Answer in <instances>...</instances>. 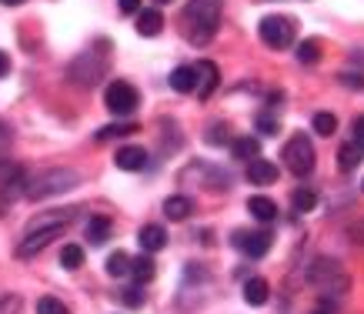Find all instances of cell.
<instances>
[{
  "label": "cell",
  "mask_w": 364,
  "mask_h": 314,
  "mask_svg": "<svg viewBox=\"0 0 364 314\" xmlns=\"http://www.w3.org/2000/svg\"><path fill=\"white\" fill-rule=\"evenodd\" d=\"M221 27V0H191L184 7V34L194 44H210Z\"/></svg>",
  "instance_id": "cell-1"
},
{
  "label": "cell",
  "mask_w": 364,
  "mask_h": 314,
  "mask_svg": "<svg viewBox=\"0 0 364 314\" xmlns=\"http://www.w3.org/2000/svg\"><path fill=\"white\" fill-rule=\"evenodd\" d=\"M80 184V174L70 168H54L47 170V174H41V178L27 180V197L31 201H44V197H54V194H64V191H74Z\"/></svg>",
  "instance_id": "cell-2"
},
{
  "label": "cell",
  "mask_w": 364,
  "mask_h": 314,
  "mask_svg": "<svg viewBox=\"0 0 364 314\" xmlns=\"http://www.w3.org/2000/svg\"><path fill=\"white\" fill-rule=\"evenodd\" d=\"M284 157V168L294 174V178H308L314 170V144H311L308 134H294L281 151Z\"/></svg>",
  "instance_id": "cell-3"
},
{
  "label": "cell",
  "mask_w": 364,
  "mask_h": 314,
  "mask_svg": "<svg viewBox=\"0 0 364 314\" xmlns=\"http://www.w3.org/2000/svg\"><path fill=\"white\" fill-rule=\"evenodd\" d=\"M107 74V57L97 54V50H87V54H80L74 64H70V70H67V77L74 80L77 87H94V84H100V77Z\"/></svg>",
  "instance_id": "cell-4"
},
{
  "label": "cell",
  "mask_w": 364,
  "mask_h": 314,
  "mask_svg": "<svg viewBox=\"0 0 364 314\" xmlns=\"http://www.w3.org/2000/svg\"><path fill=\"white\" fill-rule=\"evenodd\" d=\"M257 34H261V40L267 47L284 50V47L294 44V21L284 17V13H271V17H264V21L257 23Z\"/></svg>",
  "instance_id": "cell-5"
},
{
  "label": "cell",
  "mask_w": 364,
  "mask_h": 314,
  "mask_svg": "<svg viewBox=\"0 0 364 314\" xmlns=\"http://www.w3.org/2000/svg\"><path fill=\"white\" fill-rule=\"evenodd\" d=\"M104 104H107V111H111L114 117H131V114L137 111L141 97H137V90H134L127 80H114L111 87H107V94H104Z\"/></svg>",
  "instance_id": "cell-6"
},
{
  "label": "cell",
  "mask_w": 364,
  "mask_h": 314,
  "mask_svg": "<svg viewBox=\"0 0 364 314\" xmlns=\"http://www.w3.org/2000/svg\"><path fill=\"white\" fill-rule=\"evenodd\" d=\"M64 234V227H44V231H23V241L17 244V258L21 261H31L37 258L47 244H54L57 237Z\"/></svg>",
  "instance_id": "cell-7"
},
{
  "label": "cell",
  "mask_w": 364,
  "mask_h": 314,
  "mask_svg": "<svg viewBox=\"0 0 364 314\" xmlns=\"http://www.w3.org/2000/svg\"><path fill=\"white\" fill-rule=\"evenodd\" d=\"M234 244L241 247L247 258H264L267 251H271V244H274V234H271V231H247V234L237 231V234H234Z\"/></svg>",
  "instance_id": "cell-8"
},
{
  "label": "cell",
  "mask_w": 364,
  "mask_h": 314,
  "mask_svg": "<svg viewBox=\"0 0 364 314\" xmlns=\"http://www.w3.org/2000/svg\"><path fill=\"white\" fill-rule=\"evenodd\" d=\"M218 87V64L214 60H198L194 64V94L198 97H210Z\"/></svg>",
  "instance_id": "cell-9"
},
{
  "label": "cell",
  "mask_w": 364,
  "mask_h": 314,
  "mask_svg": "<svg viewBox=\"0 0 364 314\" xmlns=\"http://www.w3.org/2000/svg\"><path fill=\"white\" fill-rule=\"evenodd\" d=\"M277 178H281V170H277L274 161H264V157L247 161V180H251V184L267 188V184H277Z\"/></svg>",
  "instance_id": "cell-10"
},
{
  "label": "cell",
  "mask_w": 364,
  "mask_h": 314,
  "mask_svg": "<svg viewBox=\"0 0 364 314\" xmlns=\"http://www.w3.org/2000/svg\"><path fill=\"white\" fill-rule=\"evenodd\" d=\"M361 161H364L361 141H348V144L338 147V170H341V174H351L354 168H361Z\"/></svg>",
  "instance_id": "cell-11"
},
{
  "label": "cell",
  "mask_w": 364,
  "mask_h": 314,
  "mask_svg": "<svg viewBox=\"0 0 364 314\" xmlns=\"http://www.w3.org/2000/svg\"><path fill=\"white\" fill-rule=\"evenodd\" d=\"M134 27H137V34L141 37H157L161 34V31H164V13L157 11V7H147V11H137V23H134Z\"/></svg>",
  "instance_id": "cell-12"
},
{
  "label": "cell",
  "mask_w": 364,
  "mask_h": 314,
  "mask_svg": "<svg viewBox=\"0 0 364 314\" xmlns=\"http://www.w3.org/2000/svg\"><path fill=\"white\" fill-rule=\"evenodd\" d=\"M114 164L121 170H144L147 168V151L144 147H121L117 154H114Z\"/></svg>",
  "instance_id": "cell-13"
},
{
  "label": "cell",
  "mask_w": 364,
  "mask_h": 314,
  "mask_svg": "<svg viewBox=\"0 0 364 314\" xmlns=\"http://www.w3.org/2000/svg\"><path fill=\"white\" fill-rule=\"evenodd\" d=\"M137 241H141V247L147 251V254H157V251H164L167 247V231L161 224H144L141 234H137Z\"/></svg>",
  "instance_id": "cell-14"
},
{
  "label": "cell",
  "mask_w": 364,
  "mask_h": 314,
  "mask_svg": "<svg viewBox=\"0 0 364 314\" xmlns=\"http://www.w3.org/2000/svg\"><path fill=\"white\" fill-rule=\"evenodd\" d=\"M247 211H251V217L254 221H261V224L277 221V204L271 201V197H264V194H254L251 201H247Z\"/></svg>",
  "instance_id": "cell-15"
},
{
  "label": "cell",
  "mask_w": 364,
  "mask_h": 314,
  "mask_svg": "<svg viewBox=\"0 0 364 314\" xmlns=\"http://www.w3.org/2000/svg\"><path fill=\"white\" fill-rule=\"evenodd\" d=\"M191 211H194V201H191V197H184V194H174V197H167V201H164L167 221H188Z\"/></svg>",
  "instance_id": "cell-16"
},
{
  "label": "cell",
  "mask_w": 364,
  "mask_h": 314,
  "mask_svg": "<svg viewBox=\"0 0 364 314\" xmlns=\"http://www.w3.org/2000/svg\"><path fill=\"white\" fill-rule=\"evenodd\" d=\"M231 157H237V161H254V157H261V141H257V137H234Z\"/></svg>",
  "instance_id": "cell-17"
},
{
  "label": "cell",
  "mask_w": 364,
  "mask_h": 314,
  "mask_svg": "<svg viewBox=\"0 0 364 314\" xmlns=\"http://www.w3.org/2000/svg\"><path fill=\"white\" fill-rule=\"evenodd\" d=\"M267 281L264 278H251L247 284H244V301L251 304V308H261V304H267Z\"/></svg>",
  "instance_id": "cell-18"
},
{
  "label": "cell",
  "mask_w": 364,
  "mask_h": 314,
  "mask_svg": "<svg viewBox=\"0 0 364 314\" xmlns=\"http://www.w3.org/2000/svg\"><path fill=\"white\" fill-rule=\"evenodd\" d=\"M107 237H111V217H90L87 221V241L94 247H100L104 244V241H107Z\"/></svg>",
  "instance_id": "cell-19"
},
{
  "label": "cell",
  "mask_w": 364,
  "mask_h": 314,
  "mask_svg": "<svg viewBox=\"0 0 364 314\" xmlns=\"http://www.w3.org/2000/svg\"><path fill=\"white\" fill-rule=\"evenodd\" d=\"M141 127L137 124H131V121H114V124H107V127H100L97 131V141H111V137H131V134H137Z\"/></svg>",
  "instance_id": "cell-20"
},
{
  "label": "cell",
  "mask_w": 364,
  "mask_h": 314,
  "mask_svg": "<svg viewBox=\"0 0 364 314\" xmlns=\"http://www.w3.org/2000/svg\"><path fill=\"white\" fill-rule=\"evenodd\" d=\"M171 87H174L177 94H194V67H174Z\"/></svg>",
  "instance_id": "cell-21"
},
{
  "label": "cell",
  "mask_w": 364,
  "mask_h": 314,
  "mask_svg": "<svg viewBox=\"0 0 364 314\" xmlns=\"http://www.w3.org/2000/svg\"><path fill=\"white\" fill-rule=\"evenodd\" d=\"M154 258H151V254H141V258H134L131 261V274L137 281H141V284H147V281L154 278Z\"/></svg>",
  "instance_id": "cell-22"
},
{
  "label": "cell",
  "mask_w": 364,
  "mask_h": 314,
  "mask_svg": "<svg viewBox=\"0 0 364 314\" xmlns=\"http://www.w3.org/2000/svg\"><path fill=\"white\" fill-rule=\"evenodd\" d=\"M291 204H294V211H298V214H308V211H314V207H318V194L308 191V188H301V191L291 194Z\"/></svg>",
  "instance_id": "cell-23"
},
{
  "label": "cell",
  "mask_w": 364,
  "mask_h": 314,
  "mask_svg": "<svg viewBox=\"0 0 364 314\" xmlns=\"http://www.w3.org/2000/svg\"><path fill=\"white\" fill-rule=\"evenodd\" d=\"M311 127H314V134L331 137L334 131H338V117H334V114H328V111H321V114H314V121H311Z\"/></svg>",
  "instance_id": "cell-24"
},
{
  "label": "cell",
  "mask_w": 364,
  "mask_h": 314,
  "mask_svg": "<svg viewBox=\"0 0 364 314\" xmlns=\"http://www.w3.org/2000/svg\"><path fill=\"white\" fill-rule=\"evenodd\" d=\"M60 264H64L67 271H77L80 264H84V251H80V244H64L60 247Z\"/></svg>",
  "instance_id": "cell-25"
},
{
  "label": "cell",
  "mask_w": 364,
  "mask_h": 314,
  "mask_svg": "<svg viewBox=\"0 0 364 314\" xmlns=\"http://www.w3.org/2000/svg\"><path fill=\"white\" fill-rule=\"evenodd\" d=\"M107 274H111V278H124V274H131V258H127L124 251H114L111 258H107Z\"/></svg>",
  "instance_id": "cell-26"
},
{
  "label": "cell",
  "mask_w": 364,
  "mask_h": 314,
  "mask_svg": "<svg viewBox=\"0 0 364 314\" xmlns=\"http://www.w3.org/2000/svg\"><path fill=\"white\" fill-rule=\"evenodd\" d=\"M254 127L261 131L264 137H274V134H281V124H277V117L271 111H261L257 117H254Z\"/></svg>",
  "instance_id": "cell-27"
},
{
  "label": "cell",
  "mask_w": 364,
  "mask_h": 314,
  "mask_svg": "<svg viewBox=\"0 0 364 314\" xmlns=\"http://www.w3.org/2000/svg\"><path fill=\"white\" fill-rule=\"evenodd\" d=\"M17 178H23L21 164H14V161H7V157H0V188L11 184V180H17Z\"/></svg>",
  "instance_id": "cell-28"
},
{
  "label": "cell",
  "mask_w": 364,
  "mask_h": 314,
  "mask_svg": "<svg viewBox=\"0 0 364 314\" xmlns=\"http://www.w3.org/2000/svg\"><path fill=\"white\" fill-rule=\"evenodd\" d=\"M298 60L301 64H318V57H321V50H318V40H301L298 44Z\"/></svg>",
  "instance_id": "cell-29"
},
{
  "label": "cell",
  "mask_w": 364,
  "mask_h": 314,
  "mask_svg": "<svg viewBox=\"0 0 364 314\" xmlns=\"http://www.w3.org/2000/svg\"><path fill=\"white\" fill-rule=\"evenodd\" d=\"M37 314H70V311H67V304L60 301V298H50V294H47V298L37 301Z\"/></svg>",
  "instance_id": "cell-30"
},
{
  "label": "cell",
  "mask_w": 364,
  "mask_h": 314,
  "mask_svg": "<svg viewBox=\"0 0 364 314\" xmlns=\"http://www.w3.org/2000/svg\"><path fill=\"white\" fill-rule=\"evenodd\" d=\"M208 144H231V134H228V124H210L208 131Z\"/></svg>",
  "instance_id": "cell-31"
},
{
  "label": "cell",
  "mask_w": 364,
  "mask_h": 314,
  "mask_svg": "<svg viewBox=\"0 0 364 314\" xmlns=\"http://www.w3.org/2000/svg\"><path fill=\"white\" fill-rule=\"evenodd\" d=\"M121 301L127 304V308H141V304H144V291H141V288H124Z\"/></svg>",
  "instance_id": "cell-32"
},
{
  "label": "cell",
  "mask_w": 364,
  "mask_h": 314,
  "mask_svg": "<svg viewBox=\"0 0 364 314\" xmlns=\"http://www.w3.org/2000/svg\"><path fill=\"white\" fill-rule=\"evenodd\" d=\"M23 301L17 294H7V298H0V314H21Z\"/></svg>",
  "instance_id": "cell-33"
},
{
  "label": "cell",
  "mask_w": 364,
  "mask_h": 314,
  "mask_svg": "<svg viewBox=\"0 0 364 314\" xmlns=\"http://www.w3.org/2000/svg\"><path fill=\"white\" fill-rule=\"evenodd\" d=\"M351 131H354V137H351V141H361V144H364V114H361V117H354Z\"/></svg>",
  "instance_id": "cell-34"
},
{
  "label": "cell",
  "mask_w": 364,
  "mask_h": 314,
  "mask_svg": "<svg viewBox=\"0 0 364 314\" xmlns=\"http://www.w3.org/2000/svg\"><path fill=\"white\" fill-rule=\"evenodd\" d=\"M341 80L348 87H364V74H341Z\"/></svg>",
  "instance_id": "cell-35"
},
{
  "label": "cell",
  "mask_w": 364,
  "mask_h": 314,
  "mask_svg": "<svg viewBox=\"0 0 364 314\" xmlns=\"http://www.w3.org/2000/svg\"><path fill=\"white\" fill-rule=\"evenodd\" d=\"M121 4V13H137L141 11V0H117Z\"/></svg>",
  "instance_id": "cell-36"
},
{
  "label": "cell",
  "mask_w": 364,
  "mask_h": 314,
  "mask_svg": "<svg viewBox=\"0 0 364 314\" xmlns=\"http://www.w3.org/2000/svg\"><path fill=\"white\" fill-rule=\"evenodd\" d=\"M7 74H11V57L0 50V77H7Z\"/></svg>",
  "instance_id": "cell-37"
},
{
  "label": "cell",
  "mask_w": 364,
  "mask_h": 314,
  "mask_svg": "<svg viewBox=\"0 0 364 314\" xmlns=\"http://www.w3.org/2000/svg\"><path fill=\"white\" fill-rule=\"evenodd\" d=\"M4 141H11V127H7V124H0V144H4Z\"/></svg>",
  "instance_id": "cell-38"
},
{
  "label": "cell",
  "mask_w": 364,
  "mask_h": 314,
  "mask_svg": "<svg viewBox=\"0 0 364 314\" xmlns=\"http://www.w3.org/2000/svg\"><path fill=\"white\" fill-rule=\"evenodd\" d=\"M0 4H4V7H21L23 0H0Z\"/></svg>",
  "instance_id": "cell-39"
},
{
  "label": "cell",
  "mask_w": 364,
  "mask_h": 314,
  "mask_svg": "<svg viewBox=\"0 0 364 314\" xmlns=\"http://www.w3.org/2000/svg\"><path fill=\"white\" fill-rule=\"evenodd\" d=\"M154 4H157V7H164V4H171V0H154Z\"/></svg>",
  "instance_id": "cell-40"
},
{
  "label": "cell",
  "mask_w": 364,
  "mask_h": 314,
  "mask_svg": "<svg viewBox=\"0 0 364 314\" xmlns=\"http://www.w3.org/2000/svg\"><path fill=\"white\" fill-rule=\"evenodd\" d=\"M314 314H328V311H314Z\"/></svg>",
  "instance_id": "cell-41"
},
{
  "label": "cell",
  "mask_w": 364,
  "mask_h": 314,
  "mask_svg": "<svg viewBox=\"0 0 364 314\" xmlns=\"http://www.w3.org/2000/svg\"><path fill=\"white\" fill-rule=\"evenodd\" d=\"M361 188H364V184H361Z\"/></svg>",
  "instance_id": "cell-42"
}]
</instances>
